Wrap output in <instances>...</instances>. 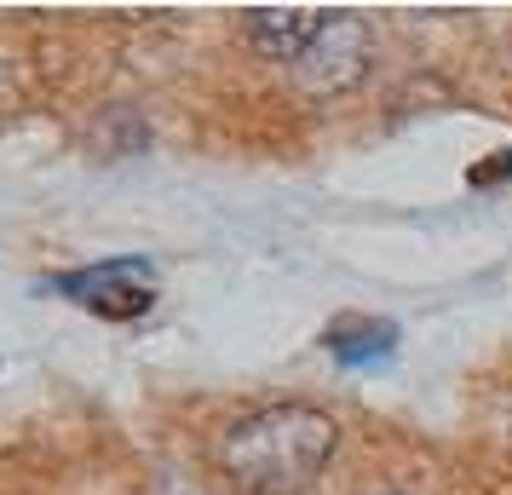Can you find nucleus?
<instances>
[{"instance_id":"nucleus-4","label":"nucleus","mask_w":512,"mask_h":495,"mask_svg":"<svg viewBox=\"0 0 512 495\" xmlns=\"http://www.w3.org/2000/svg\"><path fill=\"white\" fill-rule=\"evenodd\" d=\"M323 24H328V12H317V6H254V12H242L248 41L271 64H288V70L311 52V41L323 35Z\"/></svg>"},{"instance_id":"nucleus-1","label":"nucleus","mask_w":512,"mask_h":495,"mask_svg":"<svg viewBox=\"0 0 512 495\" xmlns=\"http://www.w3.org/2000/svg\"><path fill=\"white\" fill-rule=\"evenodd\" d=\"M340 426L311 403H271L225 426L219 472L248 495H300L334 461Z\"/></svg>"},{"instance_id":"nucleus-3","label":"nucleus","mask_w":512,"mask_h":495,"mask_svg":"<svg viewBox=\"0 0 512 495\" xmlns=\"http://www.w3.org/2000/svg\"><path fill=\"white\" fill-rule=\"evenodd\" d=\"M363 70H369V24L357 12H328L323 35L311 41V52L288 75L300 81L305 93H340Z\"/></svg>"},{"instance_id":"nucleus-6","label":"nucleus","mask_w":512,"mask_h":495,"mask_svg":"<svg viewBox=\"0 0 512 495\" xmlns=\"http://www.w3.org/2000/svg\"><path fill=\"white\" fill-rule=\"evenodd\" d=\"M6 110H18V75L0 64V116H6Z\"/></svg>"},{"instance_id":"nucleus-2","label":"nucleus","mask_w":512,"mask_h":495,"mask_svg":"<svg viewBox=\"0 0 512 495\" xmlns=\"http://www.w3.org/2000/svg\"><path fill=\"white\" fill-rule=\"evenodd\" d=\"M52 288L75 300V306L98 311V317H144V311L156 306V271L144 260H98V265H81V271H64V277H52Z\"/></svg>"},{"instance_id":"nucleus-5","label":"nucleus","mask_w":512,"mask_h":495,"mask_svg":"<svg viewBox=\"0 0 512 495\" xmlns=\"http://www.w3.org/2000/svg\"><path fill=\"white\" fill-rule=\"evenodd\" d=\"M328 352H334V363H346V369H369V363H386L397 346V329L386 323V317H346V323H334L323 340Z\"/></svg>"}]
</instances>
